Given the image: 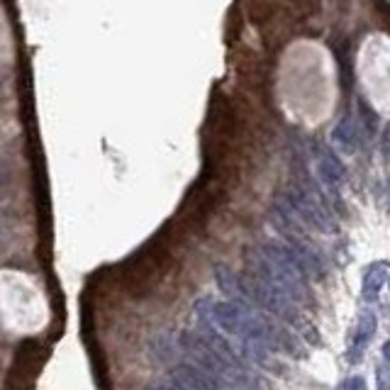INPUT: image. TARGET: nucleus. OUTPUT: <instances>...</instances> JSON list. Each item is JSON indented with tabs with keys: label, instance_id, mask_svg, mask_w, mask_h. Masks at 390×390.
<instances>
[{
	"label": "nucleus",
	"instance_id": "obj_1",
	"mask_svg": "<svg viewBox=\"0 0 390 390\" xmlns=\"http://www.w3.org/2000/svg\"><path fill=\"white\" fill-rule=\"evenodd\" d=\"M171 383L181 390H227L215 376L195 364H176L171 368Z\"/></svg>",
	"mask_w": 390,
	"mask_h": 390
},
{
	"label": "nucleus",
	"instance_id": "obj_2",
	"mask_svg": "<svg viewBox=\"0 0 390 390\" xmlns=\"http://www.w3.org/2000/svg\"><path fill=\"white\" fill-rule=\"evenodd\" d=\"M373 334H376V317H373L371 312H364V315L359 317V324H356L354 337H351V344H349V356H346V359H349L351 364H356V361L364 356V349L368 346V341L373 339Z\"/></svg>",
	"mask_w": 390,
	"mask_h": 390
},
{
	"label": "nucleus",
	"instance_id": "obj_3",
	"mask_svg": "<svg viewBox=\"0 0 390 390\" xmlns=\"http://www.w3.org/2000/svg\"><path fill=\"white\" fill-rule=\"evenodd\" d=\"M317 171H319L322 183L332 188V191H334V188H339V183L344 181V169H341V164L337 159H334L332 154H329V151H322V154H319Z\"/></svg>",
	"mask_w": 390,
	"mask_h": 390
},
{
	"label": "nucleus",
	"instance_id": "obj_4",
	"mask_svg": "<svg viewBox=\"0 0 390 390\" xmlns=\"http://www.w3.org/2000/svg\"><path fill=\"white\" fill-rule=\"evenodd\" d=\"M332 139H334V144L344 151V154H354L356 144H359V134H356V129H354V122H351L349 117L339 120V124L334 127V132H332Z\"/></svg>",
	"mask_w": 390,
	"mask_h": 390
},
{
	"label": "nucleus",
	"instance_id": "obj_5",
	"mask_svg": "<svg viewBox=\"0 0 390 390\" xmlns=\"http://www.w3.org/2000/svg\"><path fill=\"white\" fill-rule=\"evenodd\" d=\"M383 283H386V266L381 264H373L371 268L364 273V297L368 302H373L381 292Z\"/></svg>",
	"mask_w": 390,
	"mask_h": 390
},
{
	"label": "nucleus",
	"instance_id": "obj_6",
	"mask_svg": "<svg viewBox=\"0 0 390 390\" xmlns=\"http://www.w3.org/2000/svg\"><path fill=\"white\" fill-rule=\"evenodd\" d=\"M376 381H378V390H390V368L388 366H378Z\"/></svg>",
	"mask_w": 390,
	"mask_h": 390
},
{
	"label": "nucleus",
	"instance_id": "obj_7",
	"mask_svg": "<svg viewBox=\"0 0 390 390\" xmlns=\"http://www.w3.org/2000/svg\"><path fill=\"white\" fill-rule=\"evenodd\" d=\"M339 390H366V381L361 376H351V378H346V381L341 383Z\"/></svg>",
	"mask_w": 390,
	"mask_h": 390
},
{
	"label": "nucleus",
	"instance_id": "obj_8",
	"mask_svg": "<svg viewBox=\"0 0 390 390\" xmlns=\"http://www.w3.org/2000/svg\"><path fill=\"white\" fill-rule=\"evenodd\" d=\"M381 151L386 156V161H390V124L383 129V142H381Z\"/></svg>",
	"mask_w": 390,
	"mask_h": 390
},
{
	"label": "nucleus",
	"instance_id": "obj_9",
	"mask_svg": "<svg viewBox=\"0 0 390 390\" xmlns=\"http://www.w3.org/2000/svg\"><path fill=\"white\" fill-rule=\"evenodd\" d=\"M149 390H181V388H176V386L171 383V386H151Z\"/></svg>",
	"mask_w": 390,
	"mask_h": 390
},
{
	"label": "nucleus",
	"instance_id": "obj_10",
	"mask_svg": "<svg viewBox=\"0 0 390 390\" xmlns=\"http://www.w3.org/2000/svg\"><path fill=\"white\" fill-rule=\"evenodd\" d=\"M383 356H386V361L390 364V341H386V344H383Z\"/></svg>",
	"mask_w": 390,
	"mask_h": 390
}]
</instances>
